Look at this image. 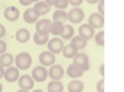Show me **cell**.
Masks as SVG:
<instances>
[{
  "mask_svg": "<svg viewBox=\"0 0 124 92\" xmlns=\"http://www.w3.org/2000/svg\"><path fill=\"white\" fill-rule=\"evenodd\" d=\"M5 33H6V29L5 27L2 25V24H0V39L3 38L5 36Z\"/></svg>",
  "mask_w": 124,
  "mask_h": 92,
  "instance_id": "d6a6232c",
  "label": "cell"
},
{
  "mask_svg": "<svg viewBox=\"0 0 124 92\" xmlns=\"http://www.w3.org/2000/svg\"><path fill=\"white\" fill-rule=\"evenodd\" d=\"M67 74L70 77V78H79L84 75V71L80 70L78 67H77L74 64H71L68 66V69H67Z\"/></svg>",
  "mask_w": 124,
  "mask_h": 92,
  "instance_id": "2e32d148",
  "label": "cell"
},
{
  "mask_svg": "<svg viewBox=\"0 0 124 92\" xmlns=\"http://www.w3.org/2000/svg\"><path fill=\"white\" fill-rule=\"evenodd\" d=\"M94 41L97 46L103 47L104 46V31H100L94 35Z\"/></svg>",
  "mask_w": 124,
  "mask_h": 92,
  "instance_id": "4316f807",
  "label": "cell"
},
{
  "mask_svg": "<svg viewBox=\"0 0 124 92\" xmlns=\"http://www.w3.org/2000/svg\"><path fill=\"white\" fill-rule=\"evenodd\" d=\"M73 64L77 67H78L80 70L84 71V72H85V71L89 70V67H90V65H89V58L84 53H78L74 57V58H73Z\"/></svg>",
  "mask_w": 124,
  "mask_h": 92,
  "instance_id": "7a4b0ae2",
  "label": "cell"
},
{
  "mask_svg": "<svg viewBox=\"0 0 124 92\" xmlns=\"http://www.w3.org/2000/svg\"><path fill=\"white\" fill-rule=\"evenodd\" d=\"M64 27H65V25L63 24V22L54 21L51 24L50 33L53 34L54 36H61L62 33H63V31H64Z\"/></svg>",
  "mask_w": 124,
  "mask_h": 92,
  "instance_id": "e0dca14e",
  "label": "cell"
},
{
  "mask_svg": "<svg viewBox=\"0 0 124 92\" xmlns=\"http://www.w3.org/2000/svg\"><path fill=\"white\" fill-rule=\"evenodd\" d=\"M34 8H35V10H36L37 13L40 16L46 15L48 12H50V10H51V6L48 5L45 1H41V0H40L39 2H36Z\"/></svg>",
  "mask_w": 124,
  "mask_h": 92,
  "instance_id": "ac0fdd59",
  "label": "cell"
},
{
  "mask_svg": "<svg viewBox=\"0 0 124 92\" xmlns=\"http://www.w3.org/2000/svg\"><path fill=\"white\" fill-rule=\"evenodd\" d=\"M39 61L44 66H52L56 63V57L51 52H43L39 56Z\"/></svg>",
  "mask_w": 124,
  "mask_h": 92,
  "instance_id": "52a82bcc",
  "label": "cell"
},
{
  "mask_svg": "<svg viewBox=\"0 0 124 92\" xmlns=\"http://www.w3.org/2000/svg\"><path fill=\"white\" fill-rule=\"evenodd\" d=\"M30 1H31V2H39L40 0H30Z\"/></svg>",
  "mask_w": 124,
  "mask_h": 92,
  "instance_id": "b9f144b4",
  "label": "cell"
},
{
  "mask_svg": "<svg viewBox=\"0 0 124 92\" xmlns=\"http://www.w3.org/2000/svg\"><path fill=\"white\" fill-rule=\"evenodd\" d=\"M68 1H69V4H70L71 6L78 7L79 5H81V3H82L84 0H68Z\"/></svg>",
  "mask_w": 124,
  "mask_h": 92,
  "instance_id": "1f68e13d",
  "label": "cell"
},
{
  "mask_svg": "<svg viewBox=\"0 0 124 92\" xmlns=\"http://www.w3.org/2000/svg\"><path fill=\"white\" fill-rule=\"evenodd\" d=\"M14 63V57L11 54L4 53L0 55V64L3 67H10Z\"/></svg>",
  "mask_w": 124,
  "mask_h": 92,
  "instance_id": "ffe728a7",
  "label": "cell"
},
{
  "mask_svg": "<svg viewBox=\"0 0 124 92\" xmlns=\"http://www.w3.org/2000/svg\"><path fill=\"white\" fill-rule=\"evenodd\" d=\"M49 76V70L44 65L36 66L32 71V77L37 82H44Z\"/></svg>",
  "mask_w": 124,
  "mask_h": 92,
  "instance_id": "8992f818",
  "label": "cell"
},
{
  "mask_svg": "<svg viewBox=\"0 0 124 92\" xmlns=\"http://www.w3.org/2000/svg\"><path fill=\"white\" fill-rule=\"evenodd\" d=\"M15 64L16 67L22 70H26L28 68H30L31 64H32V57L31 55H29L28 53H20L16 56L15 57Z\"/></svg>",
  "mask_w": 124,
  "mask_h": 92,
  "instance_id": "6da1fadb",
  "label": "cell"
},
{
  "mask_svg": "<svg viewBox=\"0 0 124 92\" xmlns=\"http://www.w3.org/2000/svg\"><path fill=\"white\" fill-rule=\"evenodd\" d=\"M96 91L97 92H104V79H100L96 84Z\"/></svg>",
  "mask_w": 124,
  "mask_h": 92,
  "instance_id": "f1b7e54d",
  "label": "cell"
},
{
  "mask_svg": "<svg viewBox=\"0 0 124 92\" xmlns=\"http://www.w3.org/2000/svg\"><path fill=\"white\" fill-rule=\"evenodd\" d=\"M33 92H44L43 90H41V89H36V90H34Z\"/></svg>",
  "mask_w": 124,
  "mask_h": 92,
  "instance_id": "ab89813d",
  "label": "cell"
},
{
  "mask_svg": "<svg viewBox=\"0 0 124 92\" xmlns=\"http://www.w3.org/2000/svg\"><path fill=\"white\" fill-rule=\"evenodd\" d=\"M18 84L21 89L24 90H31L34 87V79L28 74H23L19 77L18 79Z\"/></svg>",
  "mask_w": 124,
  "mask_h": 92,
  "instance_id": "30bf717a",
  "label": "cell"
},
{
  "mask_svg": "<svg viewBox=\"0 0 124 92\" xmlns=\"http://www.w3.org/2000/svg\"><path fill=\"white\" fill-rule=\"evenodd\" d=\"M99 73L102 77H104V64H102L99 67Z\"/></svg>",
  "mask_w": 124,
  "mask_h": 92,
  "instance_id": "e575fe53",
  "label": "cell"
},
{
  "mask_svg": "<svg viewBox=\"0 0 124 92\" xmlns=\"http://www.w3.org/2000/svg\"><path fill=\"white\" fill-rule=\"evenodd\" d=\"M6 50H7V44L3 40H0V55L4 54L6 52Z\"/></svg>",
  "mask_w": 124,
  "mask_h": 92,
  "instance_id": "4dcf8cb0",
  "label": "cell"
},
{
  "mask_svg": "<svg viewBox=\"0 0 124 92\" xmlns=\"http://www.w3.org/2000/svg\"><path fill=\"white\" fill-rule=\"evenodd\" d=\"M47 90L48 92H63L64 85L60 80H52L48 83Z\"/></svg>",
  "mask_w": 124,
  "mask_h": 92,
  "instance_id": "44dd1931",
  "label": "cell"
},
{
  "mask_svg": "<svg viewBox=\"0 0 124 92\" xmlns=\"http://www.w3.org/2000/svg\"><path fill=\"white\" fill-rule=\"evenodd\" d=\"M86 43H87V41L85 39H84L82 37H80L79 35L73 37V39H71V41H70V45L76 47L78 50L85 49L86 47Z\"/></svg>",
  "mask_w": 124,
  "mask_h": 92,
  "instance_id": "603a6c76",
  "label": "cell"
},
{
  "mask_svg": "<svg viewBox=\"0 0 124 92\" xmlns=\"http://www.w3.org/2000/svg\"><path fill=\"white\" fill-rule=\"evenodd\" d=\"M20 77V72H19V68L15 66H10L8 67L5 72H4V79L7 82H15L16 80H18Z\"/></svg>",
  "mask_w": 124,
  "mask_h": 92,
  "instance_id": "9c48e42d",
  "label": "cell"
},
{
  "mask_svg": "<svg viewBox=\"0 0 124 92\" xmlns=\"http://www.w3.org/2000/svg\"><path fill=\"white\" fill-rule=\"evenodd\" d=\"M17 92H29L28 90H24V89H20V90H18Z\"/></svg>",
  "mask_w": 124,
  "mask_h": 92,
  "instance_id": "f35d334b",
  "label": "cell"
},
{
  "mask_svg": "<svg viewBox=\"0 0 124 92\" xmlns=\"http://www.w3.org/2000/svg\"><path fill=\"white\" fill-rule=\"evenodd\" d=\"M51 24L52 22L49 19L38 20L36 23V33H38L41 36H49Z\"/></svg>",
  "mask_w": 124,
  "mask_h": 92,
  "instance_id": "277c9868",
  "label": "cell"
},
{
  "mask_svg": "<svg viewBox=\"0 0 124 92\" xmlns=\"http://www.w3.org/2000/svg\"><path fill=\"white\" fill-rule=\"evenodd\" d=\"M49 76L52 80H61L64 76V68L60 64H53L49 69Z\"/></svg>",
  "mask_w": 124,
  "mask_h": 92,
  "instance_id": "7c38bea8",
  "label": "cell"
},
{
  "mask_svg": "<svg viewBox=\"0 0 124 92\" xmlns=\"http://www.w3.org/2000/svg\"><path fill=\"white\" fill-rule=\"evenodd\" d=\"M98 1L99 0H86V2L89 4H96V3H98Z\"/></svg>",
  "mask_w": 124,
  "mask_h": 92,
  "instance_id": "74e56055",
  "label": "cell"
},
{
  "mask_svg": "<svg viewBox=\"0 0 124 92\" xmlns=\"http://www.w3.org/2000/svg\"><path fill=\"white\" fill-rule=\"evenodd\" d=\"M58 10H64L69 6V1L68 0H55L54 5Z\"/></svg>",
  "mask_w": 124,
  "mask_h": 92,
  "instance_id": "83f0119b",
  "label": "cell"
},
{
  "mask_svg": "<svg viewBox=\"0 0 124 92\" xmlns=\"http://www.w3.org/2000/svg\"><path fill=\"white\" fill-rule=\"evenodd\" d=\"M33 40L37 46H44L49 42V36H41L38 33H36L33 37Z\"/></svg>",
  "mask_w": 124,
  "mask_h": 92,
  "instance_id": "484cf974",
  "label": "cell"
},
{
  "mask_svg": "<svg viewBox=\"0 0 124 92\" xmlns=\"http://www.w3.org/2000/svg\"><path fill=\"white\" fill-rule=\"evenodd\" d=\"M74 34H75V29L73 28V26H70V24H67L64 27V31L62 33L61 37L64 40H70V39H73Z\"/></svg>",
  "mask_w": 124,
  "mask_h": 92,
  "instance_id": "cb8c5ba5",
  "label": "cell"
},
{
  "mask_svg": "<svg viewBox=\"0 0 124 92\" xmlns=\"http://www.w3.org/2000/svg\"><path fill=\"white\" fill-rule=\"evenodd\" d=\"M98 11L99 14H101L102 16L104 15V0H99L98 1Z\"/></svg>",
  "mask_w": 124,
  "mask_h": 92,
  "instance_id": "f546056e",
  "label": "cell"
},
{
  "mask_svg": "<svg viewBox=\"0 0 124 92\" xmlns=\"http://www.w3.org/2000/svg\"><path fill=\"white\" fill-rule=\"evenodd\" d=\"M62 52H63V56L65 57H67V58H74V57L78 54V50L76 47H74L73 45L69 44V45L64 47V49H63Z\"/></svg>",
  "mask_w": 124,
  "mask_h": 92,
  "instance_id": "7402d4cb",
  "label": "cell"
},
{
  "mask_svg": "<svg viewBox=\"0 0 124 92\" xmlns=\"http://www.w3.org/2000/svg\"><path fill=\"white\" fill-rule=\"evenodd\" d=\"M88 24L93 29H99L104 25V18L99 13H92L88 17Z\"/></svg>",
  "mask_w": 124,
  "mask_h": 92,
  "instance_id": "ba28073f",
  "label": "cell"
},
{
  "mask_svg": "<svg viewBox=\"0 0 124 92\" xmlns=\"http://www.w3.org/2000/svg\"><path fill=\"white\" fill-rule=\"evenodd\" d=\"M84 19H85V12L84 10L78 7L71 8L68 13V20L73 24L81 23Z\"/></svg>",
  "mask_w": 124,
  "mask_h": 92,
  "instance_id": "3957f363",
  "label": "cell"
},
{
  "mask_svg": "<svg viewBox=\"0 0 124 92\" xmlns=\"http://www.w3.org/2000/svg\"><path fill=\"white\" fill-rule=\"evenodd\" d=\"M39 17H40V15L37 13V11L35 10L34 7L33 8H28L24 12V15H23L24 21L28 24L37 23V21L39 20Z\"/></svg>",
  "mask_w": 124,
  "mask_h": 92,
  "instance_id": "5bb4252c",
  "label": "cell"
},
{
  "mask_svg": "<svg viewBox=\"0 0 124 92\" xmlns=\"http://www.w3.org/2000/svg\"><path fill=\"white\" fill-rule=\"evenodd\" d=\"M4 72H5V69H4V67H3L1 64H0V79L4 77Z\"/></svg>",
  "mask_w": 124,
  "mask_h": 92,
  "instance_id": "d590c367",
  "label": "cell"
},
{
  "mask_svg": "<svg viewBox=\"0 0 124 92\" xmlns=\"http://www.w3.org/2000/svg\"><path fill=\"white\" fill-rule=\"evenodd\" d=\"M44 1H45L48 5L53 6V5H54V2H55V0H44Z\"/></svg>",
  "mask_w": 124,
  "mask_h": 92,
  "instance_id": "8d00e7d4",
  "label": "cell"
},
{
  "mask_svg": "<svg viewBox=\"0 0 124 92\" xmlns=\"http://www.w3.org/2000/svg\"><path fill=\"white\" fill-rule=\"evenodd\" d=\"M2 89H3V86H2V83H1V82H0V92H1V91H2Z\"/></svg>",
  "mask_w": 124,
  "mask_h": 92,
  "instance_id": "60d3db41",
  "label": "cell"
},
{
  "mask_svg": "<svg viewBox=\"0 0 124 92\" xmlns=\"http://www.w3.org/2000/svg\"><path fill=\"white\" fill-rule=\"evenodd\" d=\"M53 20L54 21H60V22H66L68 20V13L64 10H57L53 14Z\"/></svg>",
  "mask_w": 124,
  "mask_h": 92,
  "instance_id": "d4e9b609",
  "label": "cell"
},
{
  "mask_svg": "<svg viewBox=\"0 0 124 92\" xmlns=\"http://www.w3.org/2000/svg\"><path fill=\"white\" fill-rule=\"evenodd\" d=\"M19 3L22 6H29V5H31L32 2H31L30 0H19Z\"/></svg>",
  "mask_w": 124,
  "mask_h": 92,
  "instance_id": "836d02e7",
  "label": "cell"
},
{
  "mask_svg": "<svg viewBox=\"0 0 124 92\" xmlns=\"http://www.w3.org/2000/svg\"><path fill=\"white\" fill-rule=\"evenodd\" d=\"M78 34L80 37L87 41L94 37V29L89 24H81L78 28Z\"/></svg>",
  "mask_w": 124,
  "mask_h": 92,
  "instance_id": "8fae6325",
  "label": "cell"
},
{
  "mask_svg": "<svg viewBox=\"0 0 124 92\" xmlns=\"http://www.w3.org/2000/svg\"><path fill=\"white\" fill-rule=\"evenodd\" d=\"M15 38L16 40L18 41L19 43L21 44H25L27 43L29 39H30V32L28 29H25V28H22V29H19L16 34H15Z\"/></svg>",
  "mask_w": 124,
  "mask_h": 92,
  "instance_id": "9a60e30c",
  "label": "cell"
},
{
  "mask_svg": "<svg viewBox=\"0 0 124 92\" xmlns=\"http://www.w3.org/2000/svg\"><path fill=\"white\" fill-rule=\"evenodd\" d=\"M84 88H85L84 83H82L80 80H78V79L71 80L68 85L69 92H82Z\"/></svg>",
  "mask_w": 124,
  "mask_h": 92,
  "instance_id": "d6986e66",
  "label": "cell"
},
{
  "mask_svg": "<svg viewBox=\"0 0 124 92\" xmlns=\"http://www.w3.org/2000/svg\"><path fill=\"white\" fill-rule=\"evenodd\" d=\"M19 16H20V11L15 6H9L4 10V18L9 22L16 21V20H18Z\"/></svg>",
  "mask_w": 124,
  "mask_h": 92,
  "instance_id": "4fadbf2b",
  "label": "cell"
},
{
  "mask_svg": "<svg viewBox=\"0 0 124 92\" xmlns=\"http://www.w3.org/2000/svg\"><path fill=\"white\" fill-rule=\"evenodd\" d=\"M64 47H65V45H64L63 40L59 39V38H53L48 42L49 52H51L52 54H54V55L60 54L62 50H63Z\"/></svg>",
  "mask_w": 124,
  "mask_h": 92,
  "instance_id": "5b68a950",
  "label": "cell"
}]
</instances>
